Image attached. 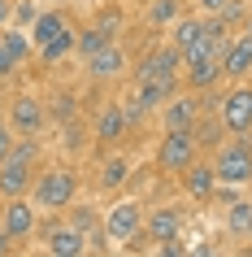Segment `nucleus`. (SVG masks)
Segmentation results:
<instances>
[{"label": "nucleus", "mask_w": 252, "mask_h": 257, "mask_svg": "<svg viewBox=\"0 0 252 257\" xmlns=\"http://www.w3.org/2000/svg\"><path fill=\"white\" fill-rule=\"evenodd\" d=\"M27 196L35 201V209H44V214H61V209H70L74 196H79V175H74L70 166H44V170H35Z\"/></svg>", "instance_id": "obj_1"}, {"label": "nucleus", "mask_w": 252, "mask_h": 257, "mask_svg": "<svg viewBox=\"0 0 252 257\" xmlns=\"http://www.w3.org/2000/svg\"><path fill=\"white\" fill-rule=\"evenodd\" d=\"M35 162H40V144H35V136L14 140V153L0 162V201H9V196H27V192H31V179H35Z\"/></svg>", "instance_id": "obj_2"}, {"label": "nucleus", "mask_w": 252, "mask_h": 257, "mask_svg": "<svg viewBox=\"0 0 252 257\" xmlns=\"http://www.w3.org/2000/svg\"><path fill=\"white\" fill-rule=\"evenodd\" d=\"M213 175L217 183H235V188H248L252 183V140L248 136H226L217 149H213Z\"/></svg>", "instance_id": "obj_3"}, {"label": "nucleus", "mask_w": 252, "mask_h": 257, "mask_svg": "<svg viewBox=\"0 0 252 257\" xmlns=\"http://www.w3.org/2000/svg\"><path fill=\"white\" fill-rule=\"evenodd\" d=\"M200 157V140L196 131H183V126H165L161 131V144H157V170L161 175H174L183 179V170Z\"/></svg>", "instance_id": "obj_4"}, {"label": "nucleus", "mask_w": 252, "mask_h": 257, "mask_svg": "<svg viewBox=\"0 0 252 257\" xmlns=\"http://www.w3.org/2000/svg\"><path fill=\"white\" fill-rule=\"evenodd\" d=\"M100 227H105V240L113 244V248L139 240V235H144V205L131 201V196H122V201H113V205L105 209Z\"/></svg>", "instance_id": "obj_5"}, {"label": "nucleus", "mask_w": 252, "mask_h": 257, "mask_svg": "<svg viewBox=\"0 0 252 257\" xmlns=\"http://www.w3.org/2000/svg\"><path fill=\"white\" fill-rule=\"evenodd\" d=\"M217 113H222L230 136H248L252 131V83L239 79L235 87H226L222 100H217Z\"/></svg>", "instance_id": "obj_6"}, {"label": "nucleus", "mask_w": 252, "mask_h": 257, "mask_svg": "<svg viewBox=\"0 0 252 257\" xmlns=\"http://www.w3.org/2000/svg\"><path fill=\"white\" fill-rule=\"evenodd\" d=\"M40 227V209L31 196H9V201H0V231H9L14 240H27L35 235Z\"/></svg>", "instance_id": "obj_7"}, {"label": "nucleus", "mask_w": 252, "mask_h": 257, "mask_svg": "<svg viewBox=\"0 0 252 257\" xmlns=\"http://www.w3.org/2000/svg\"><path fill=\"white\" fill-rule=\"evenodd\" d=\"M5 113H9V126H14V136H40L44 122H48V109H44V100H40V96H31V92L14 96Z\"/></svg>", "instance_id": "obj_8"}, {"label": "nucleus", "mask_w": 252, "mask_h": 257, "mask_svg": "<svg viewBox=\"0 0 252 257\" xmlns=\"http://www.w3.org/2000/svg\"><path fill=\"white\" fill-rule=\"evenodd\" d=\"M183 222H187L183 205H157V209L144 214V235L152 244H170V240L183 235Z\"/></svg>", "instance_id": "obj_9"}, {"label": "nucleus", "mask_w": 252, "mask_h": 257, "mask_svg": "<svg viewBox=\"0 0 252 257\" xmlns=\"http://www.w3.org/2000/svg\"><path fill=\"white\" fill-rule=\"evenodd\" d=\"M178 70H183V53L165 40L161 48H152V53L135 66V79H139V83H144V79H178Z\"/></svg>", "instance_id": "obj_10"}, {"label": "nucleus", "mask_w": 252, "mask_h": 257, "mask_svg": "<svg viewBox=\"0 0 252 257\" xmlns=\"http://www.w3.org/2000/svg\"><path fill=\"white\" fill-rule=\"evenodd\" d=\"M35 231H44V244H48L53 257H83L92 248L87 235H83L79 227H70V222H61V227H35Z\"/></svg>", "instance_id": "obj_11"}, {"label": "nucleus", "mask_w": 252, "mask_h": 257, "mask_svg": "<svg viewBox=\"0 0 252 257\" xmlns=\"http://www.w3.org/2000/svg\"><path fill=\"white\" fill-rule=\"evenodd\" d=\"M200 113H204V105H200L196 92H187V96L174 92L170 100L161 105V126H183V131H191V126L200 122Z\"/></svg>", "instance_id": "obj_12"}, {"label": "nucleus", "mask_w": 252, "mask_h": 257, "mask_svg": "<svg viewBox=\"0 0 252 257\" xmlns=\"http://www.w3.org/2000/svg\"><path fill=\"white\" fill-rule=\"evenodd\" d=\"M118 27H122V18H118V14H105L100 22H92V27H83L79 35H74V53H79V57H92V53H100L105 44H113Z\"/></svg>", "instance_id": "obj_13"}, {"label": "nucleus", "mask_w": 252, "mask_h": 257, "mask_svg": "<svg viewBox=\"0 0 252 257\" xmlns=\"http://www.w3.org/2000/svg\"><path fill=\"white\" fill-rule=\"evenodd\" d=\"M222 79H230V83L252 79V35L248 31L230 40V48H226V57H222Z\"/></svg>", "instance_id": "obj_14"}, {"label": "nucleus", "mask_w": 252, "mask_h": 257, "mask_svg": "<svg viewBox=\"0 0 252 257\" xmlns=\"http://www.w3.org/2000/svg\"><path fill=\"white\" fill-rule=\"evenodd\" d=\"M126 105L122 100H109V105H100V113H96V126H92V136L100 140V144H113V140L126 136Z\"/></svg>", "instance_id": "obj_15"}, {"label": "nucleus", "mask_w": 252, "mask_h": 257, "mask_svg": "<svg viewBox=\"0 0 252 257\" xmlns=\"http://www.w3.org/2000/svg\"><path fill=\"white\" fill-rule=\"evenodd\" d=\"M27 31H31V44H35V53H40V48H48V44L61 35V31H70V18L61 14V9H40V14H35V22H31Z\"/></svg>", "instance_id": "obj_16"}, {"label": "nucleus", "mask_w": 252, "mask_h": 257, "mask_svg": "<svg viewBox=\"0 0 252 257\" xmlns=\"http://www.w3.org/2000/svg\"><path fill=\"white\" fill-rule=\"evenodd\" d=\"M122 70H126V53H122L118 44H105L100 53L87 57V74H92L96 83H109V79H118Z\"/></svg>", "instance_id": "obj_17"}, {"label": "nucleus", "mask_w": 252, "mask_h": 257, "mask_svg": "<svg viewBox=\"0 0 252 257\" xmlns=\"http://www.w3.org/2000/svg\"><path fill=\"white\" fill-rule=\"evenodd\" d=\"M183 188L187 196H196V201H209L213 188H217V175H213V162H204V157H196V162L183 170Z\"/></svg>", "instance_id": "obj_18"}, {"label": "nucleus", "mask_w": 252, "mask_h": 257, "mask_svg": "<svg viewBox=\"0 0 252 257\" xmlns=\"http://www.w3.org/2000/svg\"><path fill=\"white\" fill-rule=\"evenodd\" d=\"M200 35H204V18H196V14H178L170 22V44L178 48V53H187Z\"/></svg>", "instance_id": "obj_19"}, {"label": "nucleus", "mask_w": 252, "mask_h": 257, "mask_svg": "<svg viewBox=\"0 0 252 257\" xmlns=\"http://www.w3.org/2000/svg\"><path fill=\"white\" fill-rule=\"evenodd\" d=\"M191 131H196V140H200V153H204V149L213 153L226 136H230V131H226V122H222V113H209V109L200 113V122L191 126Z\"/></svg>", "instance_id": "obj_20"}, {"label": "nucleus", "mask_w": 252, "mask_h": 257, "mask_svg": "<svg viewBox=\"0 0 252 257\" xmlns=\"http://www.w3.org/2000/svg\"><path fill=\"white\" fill-rule=\"evenodd\" d=\"M126 179H131V162H126V157H118V153H113V157H105V162H100V188H105V192L122 188Z\"/></svg>", "instance_id": "obj_21"}, {"label": "nucleus", "mask_w": 252, "mask_h": 257, "mask_svg": "<svg viewBox=\"0 0 252 257\" xmlns=\"http://www.w3.org/2000/svg\"><path fill=\"white\" fill-rule=\"evenodd\" d=\"M248 222H252V201L248 196H239V201L226 205V227H230V235H248Z\"/></svg>", "instance_id": "obj_22"}, {"label": "nucleus", "mask_w": 252, "mask_h": 257, "mask_svg": "<svg viewBox=\"0 0 252 257\" xmlns=\"http://www.w3.org/2000/svg\"><path fill=\"white\" fill-rule=\"evenodd\" d=\"M74 35H79V31H74V27H70V31H61V35H57V40L48 44V48H40V53H35V57H40L44 66H57L61 57H70V53H74Z\"/></svg>", "instance_id": "obj_23"}, {"label": "nucleus", "mask_w": 252, "mask_h": 257, "mask_svg": "<svg viewBox=\"0 0 252 257\" xmlns=\"http://www.w3.org/2000/svg\"><path fill=\"white\" fill-rule=\"evenodd\" d=\"M183 14V0H148V27H170L174 18Z\"/></svg>", "instance_id": "obj_24"}, {"label": "nucleus", "mask_w": 252, "mask_h": 257, "mask_svg": "<svg viewBox=\"0 0 252 257\" xmlns=\"http://www.w3.org/2000/svg\"><path fill=\"white\" fill-rule=\"evenodd\" d=\"M35 14H40V9H35V0H18V5H14V27H31Z\"/></svg>", "instance_id": "obj_25"}, {"label": "nucleus", "mask_w": 252, "mask_h": 257, "mask_svg": "<svg viewBox=\"0 0 252 257\" xmlns=\"http://www.w3.org/2000/svg\"><path fill=\"white\" fill-rule=\"evenodd\" d=\"M9 131H14V126H5V131H0V162L14 153V136H9Z\"/></svg>", "instance_id": "obj_26"}, {"label": "nucleus", "mask_w": 252, "mask_h": 257, "mask_svg": "<svg viewBox=\"0 0 252 257\" xmlns=\"http://www.w3.org/2000/svg\"><path fill=\"white\" fill-rule=\"evenodd\" d=\"M14 57H9V53H5V44H0V79H9V74H14Z\"/></svg>", "instance_id": "obj_27"}, {"label": "nucleus", "mask_w": 252, "mask_h": 257, "mask_svg": "<svg viewBox=\"0 0 252 257\" xmlns=\"http://www.w3.org/2000/svg\"><path fill=\"white\" fill-rule=\"evenodd\" d=\"M14 22V0H0V27H9Z\"/></svg>", "instance_id": "obj_28"}, {"label": "nucleus", "mask_w": 252, "mask_h": 257, "mask_svg": "<svg viewBox=\"0 0 252 257\" xmlns=\"http://www.w3.org/2000/svg\"><path fill=\"white\" fill-rule=\"evenodd\" d=\"M226 5H230V0H200V9H209V14H222Z\"/></svg>", "instance_id": "obj_29"}, {"label": "nucleus", "mask_w": 252, "mask_h": 257, "mask_svg": "<svg viewBox=\"0 0 252 257\" xmlns=\"http://www.w3.org/2000/svg\"><path fill=\"white\" fill-rule=\"evenodd\" d=\"M5 253H14V235H9V231H0V257Z\"/></svg>", "instance_id": "obj_30"}, {"label": "nucleus", "mask_w": 252, "mask_h": 257, "mask_svg": "<svg viewBox=\"0 0 252 257\" xmlns=\"http://www.w3.org/2000/svg\"><path fill=\"white\" fill-rule=\"evenodd\" d=\"M243 31H248V35H252V9H248V18H243Z\"/></svg>", "instance_id": "obj_31"}, {"label": "nucleus", "mask_w": 252, "mask_h": 257, "mask_svg": "<svg viewBox=\"0 0 252 257\" xmlns=\"http://www.w3.org/2000/svg\"><path fill=\"white\" fill-rule=\"evenodd\" d=\"M5 126H9V113H5V109H0V131H5Z\"/></svg>", "instance_id": "obj_32"}, {"label": "nucleus", "mask_w": 252, "mask_h": 257, "mask_svg": "<svg viewBox=\"0 0 252 257\" xmlns=\"http://www.w3.org/2000/svg\"><path fill=\"white\" fill-rule=\"evenodd\" d=\"M0 100H5V79H0Z\"/></svg>", "instance_id": "obj_33"}, {"label": "nucleus", "mask_w": 252, "mask_h": 257, "mask_svg": "<svg viewBox=\"0 0 252 257\" xmlns=\"http://www.w3.org/2000/svg\"><path fill=\"white\" fill-rule=\"evenodd\" d=\"M243 240H252V222H248V235H243Z\"/></svg>", "instance_id": "obj_34"}, {"label": "nucleus", "mask_w": 252, "mask_h": 257, "mask_svg": "<svg viewBox=\"0 0 252 257\" xmlns=\"http://www.w3.org/2000/svg\"><path fill=\"white\" fill-rule=\"evenodd\" d=\"M248 201H252V183H248Z\"/></svg>", "instance_id": "obj_35"}, {"label": "nucleus", "mask_w": 252, "mask_h": 257, "mask_svg": "<svg viewBox=\"0 0 252 257\" xmlns=\"http://www.w3.org/2000/svg\"><path fill=\"white\" fill-rule=\"evenodd\" d=\"M57 5H66V0H57Z\"/></svg>", "instance_id": "obj_36"}]
</instances>
